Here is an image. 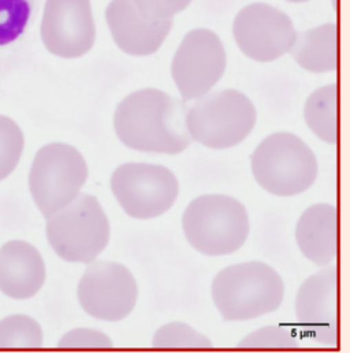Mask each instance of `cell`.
<instances>
[{"label":"cell","instance_id":"cell-1","mask_svg":"<svg viewBox=\"0 0 350 353\" xmlns=\"http://www.w3.org/2000/svg\"><path fill=\"white\" fill-rule=\"evenodd\" d=\"M185 101L159 89H141L116 107L114 128L118 139L141 152L176 155L192 143Z\"/></svg>","mask_w":350,"mask_h":353},{"label":"cell","instance_id":"cell-2","mask_svg":"<svg viewBox=\"0 0 350 353\" xmlns=\"http://www.w3.org/2000/svg\"><path fill=\"white\" fill-rule=\"evenodd\" d=\"M212 300L227 322L252 321L276 311L285 297L280 275L262 262L223 268L212 282Z\"/></svg>","mask_w":350,"mask_h":353},{"label":"cell","instance_id":"cell-3","mask_svg":"<svg viewBox=\"0 0 350 353\" xmlns=\"http://www.w3.org/2000/svg\"><path fill=\"white\" fill-rule=\"evenodd\" d=\"M182 228L187 243L207 256L237 252L249 236L248 211L226 194H204L185 210Z\"/></svg>","mask_w":350,"mask_h":353},{"label":"cell","instance_id":"cell-4","mask_svg":"<svg viewBox=\"0 0 350 353\" xmlns=\"http://www.w3.org/2000/svg\"><path fill=\"white\" fill-rule=\"evenodd\" d=\"M251 165L256 182L278 197L307 192L319 173L313 151L289 132L267 136L252 154Z\"/></svg>","mask_w":350,"mask_h":353},{"label":"cell","instance_id":"cell-5","mask_svg":"<svg viewBox=\"0 0 350 353\" xmlns=\"http://www.w3.org/2000/svg\"><path fill=\"white\" fill-rule=\"evenodd\" d=\"M258 119L252 100L237 89H222L200 97L187 110L192 139L211 150H227L243 143Z\"/></svg>","mask_w":350,"mask_h":353},{"label":"cell","instance_id":"cell-6","mask_svg":"<svg viewBox=\"0 0 350 353\" xmlns=\"http://www.w3.org/2000/svg\"><path fill=\"white\" fill-rule=\"evenodd\" d=\"M47 239L55 254L70 263H92L107 247L110 223L94 196L80 193L47 218Z\"/></svg>","mask_w":350,"mask_h":353},{"label":"cell","instance_id":"cell-7","mask_svg":"<svg viewBox=\"0 0 350 353\" xmlns=\"http://www.w3.org/2000/svg\"><path fill=\"white\" fill-rule=\"evenodd\" d=\"M87 178V162L74 147L51 143L34 157L29 188L40 212L50 218L80 194Z\"/></svg>","mask_w":350,"mask_h":353},{"label":"cell","instance_id":"cell-8","mask_svg":"<svg viewBox=\"0 0 350 353\" xmlns=\"http://www.w3.org/2000/svg\"><path fill=\"white\" fill-rule=\"evenodd\" d=\"M111 189L123 211L136 219H152L167 212L179 185L172 170L161 165L126 163L111 176Z\"/></svg>","mask_w":350,"mask_h":353},{"label":"cell","instance_id":"cell-9","mask_svg":"<svg viewBox=\"0 0 350 353\" xmlns=\"http://www.w3.org/2000/svg\"><path fill=\"white\" fill-rule=\"evenodd\" d=\"M226 51L219 36L205 28L190 30L175 52L172 74L183 101L207 94L223 77Z\"/></svg>","mask_w":350,"mask_h":353},{"label":"cell","instance_id":"cell-10","mask_svg":"<svg viewBox=\"0 0 350 353\" xmlns=\"http://www.w3.org/2000/svg\"><path fill=\"white\" fill-rule=\"evenodd\" d=\"M238 48L256 62H274L291 50L297 33L290 17L267 3L241 8L233 23Z\"/></svg>","mask_w":350,"mask_h":353},{"label":"cell","instance_id":"cell-11","mask_svg":"<svg viewBox=\"0 0 350 353\" xmlns=\"http://www.w3.org/2000/svg\"><path fill=\"white\" fill-rule=\"evenodd\" d=\"M138 288L133 274L115 262H94L79 285V301L90 316L118 322L125 319L137 303Z\"/></svg>","mask_w":350,"mask_h":353},{"label":"cell","instance_id":"cell-12","mask_svg":"<svg viewBox=\"0 0 350 353\" xmlns=\"http://www.w3.org/2000/svg\"><path fill=\"white\" fill-rule=\"evenodd\" d=\"M296 316L307 336L325 347L338 345L340 272L336 265L307 278L296 297Z\"/></svg>","mask_w":350,"mask_h":353},{"label":"cell","instance_id":"cell-13","mask_svg":"<svg viewBox=\"0 0 350 353\" xmlns=\"http://www.w3.org/2000/svg\"><path fill=\"white\" fill-rule=\"evenodd\" d=\"M41 40L59 58L76 59L89 52L96 40L90 0H47Z\"/></svg>","mask_w":350,"mask_h":353},{"label":"cell","instance_id":"cell-14","mask_svg":"<svg viewBox=\"0 0 350 353\" xmlns=\"http://www.w3.org/2000/svg\"><path fill=\"white\" fill-rule=\"evenodd\" d=\"M105 19L115 44L133 57L155 54L173 28V19L154 21L144 17L133 0H111Z\"/></svg>","mask_w":350,"mask_h":353},{"label":"cell","instance_id":"cell-15","mask_svg":"<svg viewBox=\"0 0 350 353\" xmlns=\"http://www.w3.org/2000/svg\"><path fill=\"white\" fill-rule=\"evenodd\" d=\"M297 245L309 262L326 267L338 256L340 219L333 204L319 203L307 208L296 226Z\"/></svg>","mask_w":350,"mask_h":353},{"label":"cell","instance_id":"cell-16","mask_svg":"<svg viewBox=\"0 0 350 353\" xmlns=\"http://www.w3.org/2000/svg\"><path fill=\"white\" fill-rule=\"evenodd\" d=\"M45 281L40 252L26 241L12 240L0 248V290L17 300L36 296Z\"/></svg>","mask_w":350,"mask_h":353},{"label":"cell","instance_id":"cell-17","mask_svg":"<svg viewBox=\"0 0 350 353\" xmlns=\"http://www.w3.org/2000/svg\"><path fill=\"white\" fill-rule=\"evenodd\" d=\"M290 55L307 72H336L340 59L337 23H323L297 34Z\"/></svg>","mask_w":350,"mask_h":353},{"label":"cell","instance_id":"cell-18","mask_svg":"<svg viewBox=\"0 0 350 353\" xmlns=\"http://www.w3.org/2000/svg\"><path fill=\"white\" fill-rule=\"evenodd\" d=\"M338 101V85L333 83L313 90L304 105V118L308 128L322 141L331 145L338 143L340 136Z\"/></svg>","mask_w":350,"mask_h":353},{"label":"cell","instance_id":"cell-19","mask_svg":"<svg viewBox=\"0 0 350 353\" xmlns=\"http://www.w3.org/2000/svg\"><path fill=\"white\" fill-rule=\"evenodd\" d=\"M43 330L26 315H11L0 321V348H40Z\"/></svg>","mask_w":350,"mask_h":353},{"label":"cell","instance_id":"cell-20","mask_svg":"<svg viewBox=\"0 0 350 353\" xmlns=\"http://www.w3.org/2000/svg\"><path fill=\"white\" fill-rule=\"evenodd\" d=\"M36 0H0V48L15 43L26 30Z\"/></svg>","mask_w":350,"mask_h":353},{"label":"cell","instance_id":"cell-21","mask_svg":"<svg viewBox=\"0 0 350 353\" xmlns=\"http://www.w3.org/2000/svg\"><path fill=\"white\" fill-rule=\"evenodd\" d=\"M23 133L8 117L0 115V181L10 176L23 152Z\"/></svg>","mask_w":350,"mask_h":353},{"label":"cell","instance_id":"cell-22","mask_svg":"<svg viewBox=\"0 0 350 353\" xmlns=\"http://www.w3.org/2000/svg\"><path fill=\"white\" fill-rule=\"evenodd\" d=\"M156 348H209L211 341L183 323H170L156 332L154 337Z\"/></svg>","mask_w":350,"mask_h":353},{"label":"cell","instance_id":"cell-23","mask_svg":"<svg viewBox=\"0 0 350 353\" xmlns=\"http://www.w3.org/2000/svg\"><path fill=\"white\" fill-rule=\"evenodd\" d=\"M240 348H297L298 343L287 327L267 326L249 334L238 344Z\"/></svg>","mask_w":350,"mask_h":353},{"label":"cell","instance_id":"cell-24","mask_svg":"<svg viewBox=\"0 0 350 353\" xmlns=\"http://www.w3.org/2000/svg\"><path fill=\"white\" fill-rule=\"evenodd\" d=\"M138 11L154 21L173 19L175 14L183 11L192 0H133Z\"/></svg>","mask_w":350,"mask_h":353},{"label":"cell","instance_id":"cell-25","mask_svg":"<svg viewBox=\"0 0 350 353\" xmlns=\"http://www.w3.org/2000/svg\"><path fill=\"white\" fill-rule=\"evenodd\" d=\"M111 345L112 344L107 336L88 329L70 332L59 343V347L62 348H110Z\"/></svg>","mask_w":350,"mask_h":353},{"label":"cell","instance_id":"cell-26","mask_svg":"<svg viewBox=\"0 0 350 353\" xmlns=\"http://www.w3.org/2000/svg\"><path fill=\"white\" fill-rule=\"evenodd\" d=\"M287 1H293V3H304V1H308V0H287Z\"/></svg>","mask_w":350,"mask_h":353}]
</instances>
